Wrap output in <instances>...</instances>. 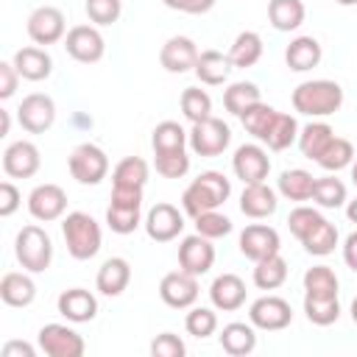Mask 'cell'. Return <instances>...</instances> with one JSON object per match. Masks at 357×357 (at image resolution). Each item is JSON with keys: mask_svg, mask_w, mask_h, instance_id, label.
Masks as SVG:
<instances>
[{"mask_svg": "<svg viewBox=\"0 0 357 357\" xmlns=\"http://www.w3.org/2000/svg\"><path fill=\"white\" fill-rule=\"evenodd\" d=\"M287 226H290L293 237L304 245V251L312 254V257H326L337 245V229H335V223H329L312 206H296L287 215Z\"/></svg>", "mask_w": 357, "mask_h": 357, "instance_id": "6da1fadb", "label": "cell"}, {"mask_svg": "<svg viewBox=\"0 0 357 357\" xmlns=\"http://www.w3.org/2000/svg\"><path fill=\"white\" fill-rule=\"evenodd\" d=\"M229 195H231V181L218 170H204L181 192V209L190 218H198L204 212H212V209L223 206Z\"/></svg>", "mask_w": 357, "mask_h": 357, "instance_id": "7a4b0ae2", "label": "cell"}, {"mask_svg": "<svg viewBox=\"0 0 357 357\" xmlns=\"http://www.w3.org/2000/svg\"><path fill=\"white\" fill-rule=\"evenodd\" d=\"M293 109L304 117H329L343 106V86L329 78L304 81L290 95Z\"/></svg>", "mask_w": 357, "mask_h": 357, "instance_id": "3957f363", "label": "cell"}, {"mask_svg": "<svg viewBox=\"0 0 357 357\" xmlns=\"http://www.w3.org/2000/svg\"><path fill=\"white\" fill-rule=\"evenodd\" d=\"M61 234H64V243H67V251L73 259H92L98 251H100V243H103V234H100V226L98 220L89 215V212H67L61 218Z\"/></svg>", "mask_w": 357, "mask_h": 357, "instance_id": "277c9868", "label": "cell"}, {"mask_svg": "<svg viewBox=\"0 0 357 357\" xmlns=\"http://www.w3.org/2000/svg\"><path fill=\"white\" fill-rule=\"evenodd\" d=\"M14 257L22 265V271L45 273L50 268V262H53V240H50V234L36 223L22 226L17 231V237H14Z\"/></svg>", "mask_w": 357, "mask_h": 357, "instance_id": "5b68a950", "label": "cell"}, {"mask_svg": "<svg viewBox=\"0 0 357 357\" xmlns=\"http://www.w3.org/2000/svg\"><path fill=\"white\" fill-rule=\"evenodd\" d=\"M142 223V190L112 187V204L106 209V226L114 234H131Z\"/></svg>", "mask_w": 357, "mask_h": 357, "instance_id": "8992f818", "label": "cell"}, {"mask_svg": "<svg viewBox=\"0 0 357 357\" xmlns=\"http://www.w3.org/2000/svg\"><path fill=\"white\" fill-rule=\"evenodd\" d=\"M67 167H70V176L78 181V184H86V187H95L106 178L109 173V156L100 145L95 142H81L73 148V153L67 156Z\"/></svg>", "mask_w": 357, "mask_h": 357, "instance_id": "52a82bcc", "label": "cell"}, {"mask_svg": "<svg viewBox=\"0 0 357 357\" xmlns=\"http://www.w3.org/2000/svg\"><path fill=\"white\" fill-rule=\"evenodd\" d=\"M187 134H190L187 145L198 156H220L231 142V128L218 117H206L201 123H192V128Z\"/></svg>", "mask_w": 357, "mask_h": 357, "instance_id": "ba28073f", "label": "cell"}, {"mask_svg": "<svg viewBox=\"0 0 357 357\" xmlns=\"http://www.w3.org/2000/svg\"><path fill=\"white\" fill-rule=\"evenodd\" d=\"M36 343L47 357H81L86 351L84 337L67 324H45L36 335Z\"/></svg>", "mask_w": 357, "mask_h": 357, "instance_id": "9c48e42d", "label": "cell"}, {"mask_svg": "<svg viewBox=\"0 0 357 357\" xmlns=\"http://www.w3.org/2000/svg\"><path fill=\"white\" fill-rule=\"evenodd\" d=\"M64 50L81 64H95L106 53V39L95 25H73L64 36Z\"/></svg>", "mask_w": 357, "mask_h": 357, "instance_id": "30bf717a", "label": "cell"}, {"mask_svg": "<svg viewBox=\"0 0 357 357\" xmlns=\"http://www.w3.org/2000/svg\"><path fill=\"white\" fill-rule=\"evenodd\" d=\"M25 31H28L31 42L47 47V45H56V42H61L67 36V22H64L61 8H56V6H39V8L31 11Z\"/></svg>", "mask_w": 357, "mask_h": 357, "instance_id": "8fae6325", "label": "cell"}, {"mask_svg": "<svg viewBox=\"0 0 357 357\" xmlns=\"http://www.w3.org/2000/svg\"><path fill=\"white\" fill-rule=\"evenodd\" d=\"M17 120L28 134H45L56 123V103L45 92H31L17 109Z\"/></svg>", "mask_w": 357, "mask_h": 357, "instance_id": "7c38bea8", "label": "cell"}, {"mask_svg": "<svg viewBox=\"0 0 357 357\" xmlns=\"http://www.w3.org/2000/svg\"><path fill=\"white\" fill-rule=\"evenodd\" d=\"M231 170L234 176L243 181V184H259L268 178L271 173V159H268V151L257 142H245L234 151L231 156Z\"/></svg>", "mask_w": 357, "mask_h": 357, "instance_id": "4fadbf2b", "label": "cell"}, {"mask_svg": "<svg viewBox=\"0 0 357 357\" xmlns=\"http://www.w3.org/2000/svg\"><path fill=\"white\" fill-rule=\"evenodd\" d=\"M248 321L262 332H279L293 324V310L282 296H262L248 307Z\"/></svg>", "mask_w": 357, "mask_h": 357, "instance_id": "5bb4252c", "label": "cell"}, {"mask_svg": "<svg viewBox=\"0 0 357 357\" xmlns=\"http://www.w3.org/2000/svg\"><path fill=\"white\" fill-rule=\"evenodd\" d=\"M28 212L33 220L42 223H53L59 218H64L67 212V192L59 184H36L28 195Z\"/></svg>", "mask_w": 357, "mask_h": 357, "instance_id": "9a60e30c", "label": "cell"}, {"mask_svg": "<svg viewBox=\"0 0 357 357\" xmlns=\"http://www.w3.org/2000/svg\"><path fill=\"white\" fill-rule=\"evenodd\" d=\"M159 298L173 310H187L198 301V276L187 271H170L159 282Z\"/></svg>", "mask_w": 357, "mask_h": 357, "instance_id": "2e32d148", "label": "cell"}, {"mask_svg": "<svg viewBox=\"0 0 357 357\" xmlns=\"http://www.w3.org/2000/svg\"><path fill=\"white\" fill-rule=\"evenodd\" d=\"M181 231H184V215L173 204L162 201V204H153L148 209V215H145V234L153 243H170Z\"/></svg>", "mask_w": 357, "mask_h": 357, "instance_id": "e0dca14e", "label": "cell"}, {"mask_svg": "<svg viewBox=\"0 0 357 357\" xmlns=\"http://www.w3.org/2000/svg\"><path fill=\"white\" fill-rule=\"evenodd\" d=\"M237 245H240V254H243L245 259L259 262V259H265V257H271V254H279L282 240H279V231H276L273 226L251 223V226H245V229L240 231Z\"/></svg>", "mask_w": 357, "mask_h": 357, "instance_id": "ac0fdd59", "label": "cell"}, {"mask_svg": "<svg viewBox=\"0 0 357 357\" xmlns=\"http://www.w3.org/2000/svg\"><path fill=\"white\" fill-rule=\"evenodd\" d=\"M215 265V245L209 237L204 234H190L181 240L178 245V268L192 273V276H204L209 273V268Z\"/></svg>", "mask_w": 357, "mask_h": 357, "instance_id": "d6986e66", "label": "cell"}, {"mask_svg": "<svg viewBox=\"0 0 357 357\" xmlns=\"http://www.w3.org/2000/svg\"><path fill=\"white\" fill-rule=\"evenodd\" d=\"M42 165L39 148L28 139H17L3 151V170L8 178H31Z\"/></svg>", "mask_w": 357, "mask_h": 357, "instance_id": "ffe728a7", "label": "cell"}, {"mask_svg": "<svg viewBox=\"0 0 357 357\" xmlns=\"http://www.w3.org/2000/svg\"><path fill=\"white\" fill-rule=\"evenodd\" d=\"M198 45L190 39V36H170L162 50H159V64L173 73V75H181V73H190L195 70V61H198Z\"/></svg>", "mask_w": 357, "mask_h": 357, "instance_id": "44dd1931", "label": "cell"}, {"mask_svg": "<svg viewBox=\"0 0 357 357\" xmlns=\"http://www.w3.org/2000/svg\"><path fill=\"white\" fill-rule=\"evenodd\" d=\"M209 301L220 312H234L245 304V282L237 273H220L209 284Z\"/></svg>", "mask_w": 357, "mask_h": 357, "instance_id": "7402d4cb", "label": "cell"}, {"mask_svg": "<svg viewBox=\"0 0 357 357\" xmlns=\"http://www.w3.org/2000/svg\"><path fill=\"white\" fill-rule=\"evenodd\" d=\"M279 206V198H276V190L268 187L265 181L259 184H245L243 192H240V212L251 220H262V218H271Z\"/></svg>", "mask_w": 357, "mask_h": 357, "instance_id": "603a6c76", "label": "cell"}, {"mask_svg": "<svg viewBox=\"0 0 357 357\" xmlns=\"http://www.w3.org/2000/svg\"><path fill=\"white\" fill-rule=\"evenodd\" d=\"M59 315H64L70 324H89L98 315V298L84 287H70L56 301Z\"/></svg>", "mask_w": 357, "mask_h": 357, "instance_id": "cb8c5ba5", "label": "cell"}, {"mask_svg": "<svg viewBox=\"0 0 357 357\" xmlns=\"http://www.w3.org/2000/svg\"><path fill=\"white\" fill-rule=\"evenodd\" d=\"M11 61H14L17 73H20V78H25V81H45V78H50V73H53V59H50V53H47L45 47H36V45L20 47Z\"/></svg>", "mask_w": 357, "mask_h": 357, "instance_id": "d4e9b609", "label": "cell"}, {"mask_svg": "<svg viewBox=\"0 0 357 357\" xmlns=\"http://www.w3.org/2000/svg\"><path fill=\"white\" fill-rule=\"evenodd\" d=\"M128 282H131V265H128V259H123V257H109V259L98 268V276H95L98 293H103V296H109V298L120 296V293L128 287Z\"/></svg>", "mask_w": 357, "mask_h": 357, "instance_id": "484cf974", "label": "cell"}, {"mask_svg": "<svg viewBox=\"0 0 357 357\" xmlns=\"http://www.w3.org/2000/svg\"><path fill=\"white\" fill-rule=\"evenodd\" d=\"M321 59H324V50L315 36H296L284 47V61L293 73H307V70L318 67Z\"/></svg>", "mask_w": 357, "mask_h": 357, "instance_id": "4316f807", "label": "cell"}, {"mask_svg": "<svg viewBox=\"0 0 357 357\" xmlns=\"http://www.w3.org/2000/svg\"><path fill=\"white\" fill-rule=\"evenodd\" d=\"M220 349H223L226 354H231V357H245V354H251V351L257 349V326H254L251 321H248V324H243V321L226 324L223 332H220Z\"/></svg>", "mask_w": 357, "mask_h": 357, "instance_id": "83f0119b", "label": "cell"}, {"mask_svg": "<svg viewBox=\"0 0 357 357\" xmlns=\"http://www.w3.org/2000/svg\"><path fill=\"white\" fill-rule=\"evenodd\" d=\"M231 61H229V53H220V50H201L198 53V61H195V78L206 86H220L229 73H231Z\"/></svg>", "mask_w": 357, "mask_h": 357, "instance_id": "f1b7e54d", "label": "cell"}, {"mask_svg": "<svg viewBox=\"0 0 357 357\" xmlns=\"http://www.w3.org/2000/svg\"><path fill=\"white\" fill-rule=\"evenodd\" d=\"M0 298L8 307H28L36 298V284H33V279L28 273L8 271L0 279Z\"/></svg>", "mask_w": 357, "mask_h": 357, "instance_id": "f546056e", "label": "cell"}, {"mask_svg": "<svg viewBox=\"0 0 357 357\" xmlns=\"http://www.w3.org/2000/svg\"><path fill=\"white\" fill-rule=\"evenodd\" d=\"M304 17H307L304 0H271L268 3V22L282 33L301 28Z\"/></svg>", "mask_w": 357, "mask_h": 357, "instance_id": "4dcf8cb0", "label": "cell"}, {"mask_svg": "<svg viewBox=\"0 0 357 357\" xmlns=\"http://www.w3.org/2000/svg\"><path fill=\"white\" fill-rule=\"evenodd\" d=\"M262 50H265V45H262V36L257 31H240L229 47V61H231V67L245 70L262 59Z\"/></svg>", "mask_w": 357, "mask_h": 357, "instance_id": "1f68e13d", "label": "cell"}, {"mask_svg": "<svg viewBox=\"0 0 357 357\" xmlns=\"http://www.w3.org/2000/svg\"><path fill=\"white\" fill-rule=\"evenodd\" d=\"M298 131L301 128H298L296 117L276 109V114H273V120H271V126H268V131L262 137V145H268L271 151H284L293 142H298Z\"/></svg>", "mask_w": 357, "mask_h": 357, "instance_id": "d6a6232c", "label": "cell"}, {"mask_svg": "<svg viewBox=\"0 0 357 357\" xmlns=\"http://www.w3.org/2000/svg\"><path fill=\"white\" fill-rule=\"evenodd\" d=\"M335 139V128L329 126V123H307L301 131H298V151L307 156V159H312V162H318V156L329 148V142Z\"/></svg>", "mask_w": 357, "mask_h": 357, "instance_id": "836d02e7", "label": "cell"}, {"mask_svg": "<svg viewBox=\"0 0 357 357\" xmlns=\"http://www.w3.org/2000/svg\"><path fill=\"white\" fill-rule=\"evenodd\" d=\"M312 187H315V176L310 170H301V167H290L279 176V195L287 198V201H310L312 198Z\"/></svg>", "mask_w": 357, "mask_h": 357, "instance_id": "e575fe53", "label": "cell"}, {"mask_svg": "<svg viewBox=\"0 0 357 357\" xmlns=\"http://www.w3.org/2000/svg\"><path fill=\"white\" fill-rule=\"evenodd\" d=\"M254 284L259 290H276L287 282V259L282 254H271L259 262H254V273H251Z\"/></svg>", "mask_w": 357, "mask_h": 357, "instance_id": "d590c367", "label": "cell"}, {"mask_svg": "<svg viewBox=\"0 0 357 357\" xmlns=\"http://www.w3.org/2000/svg\"><path fill=\"white\" fill-rule=\"evenodd\" d=\"M148 184V162L142 156H126L112 170V187H131L145 190Z\"/></svg>", "mask_w": 357, "mask_h": 357, "instance_id": "8d00e7d4", "label": "cell"}, {"mask_svg": "<svg viewBox=\"0 0 357 357\" xmlns=\"http://www.w3.org/2000/svg\"><path fill=\"white\" fill-rule=\"evenodd\" d=\"M190 142V134L176 123V120H162L153 134H151V145L153 153H173V151H184Z\"/></svg>", "mask_w": 357, "mask_h": 357, "instance_id": "74e56055", "label": "cell"}, {"mask_svg": "<svg viewBox=\"0 0 357 357\" xmlns=\"http://www.w3.org/2000/svg\"><path fill=\"white\" fill-rule=\"evenodd\" d=\"M259 100H262L259 86L251 84V81H234V84H229V89L223 92V106H226V112L234 114V117H240L245 109H251V106L259 103Z\"/></svg>", "mask_w": 357, "mask_h": 357, "instance_id": "f35d334b", "label": "cell"}, {"mask_svg": "<svg viewBox=\"0 0 357 357\" xmlns=\"http://www.w3.org/2000/svg\"><path fill=\"white\" fill-rule=\"evenodd\" d=\"M304 315L315 326H329L340 318L337 296H304Z\"/></svg>", "mask_w": 357, "mask_h": 357, "instance_id": "ab89813d", "label": "cell"}, {"mask_svg": "<svg viewBox=\"0 0 357 357\" xmlns=\"http://www.w3.org/2000/svg\"><path fill=\"white\" fill-rule=\"evenodd\" d=\"M340 279L329 265H312L304 273V296H337Z\"/></svg>", "mask_w": 357, "mask_h": 357, "instance_id": "60d3db41", "label": "cell"}, {"mask_svg": "<svg viewBox=\"0 0 357 357\" xmlns=\"http://www.w3.org/2000/svg\"><path fill=\"white\" fill-rule=\"evenodd\" d=\"M312 201L321 206V209H340L346 204V184L335 176H324V178H315V187H312Z\"/></svg>", "mask_w": 357, "mask_h": 357, "instance_id": "b9f144b4", "label": "cell"}, {"mask_svg": "<svg viewBox=\"0 0 357 357\" xmlns=\"http://www.w3.org/2000/svg\"><path fill=\"white\" fill-rule=\"evenodd\" d=\"M181 114L190 123H201V120L212 117V98H209V92L198 89V86H187L181 92Z\"/></svg>", "mask_w": 357, "mask_h": 357, "instance_id": "7bdbcfd3", "label": "cell"}, {"mask_svg": "<svg viewBox=\"0 0 357 357\" xmlns=\"http://www.w3.org/2000/svg\"><path fill=\"white\" fill-rule=\"evenodd\" d=\"M351 159H354V145H351L346 137H335V139L329 142V148L318 156V165H321L324 170H329V173H337V170L349 167Z\"/></svg>", "mask_w": 357, "mask_h": 357, "instance_id": "ee69618b", "label": "cell"}, {"mask_svg": "<svg viewBox=\"0 0 357 357\" xmlns=\"http://www.w3.org/2000/svg\"><path fill=\"white\" fill-rule=\"evenodd\" d=\"M184 329H187L192 337H198V340L215 335V329H218V315H215V310H209V307H190V312H187V318H184Z\"/></svg>", "mask_w": 357, "mask_h": 357, "instance_id": "f6af8a7d", "label": "cell"}, {"mask_svg": "<svg viewBox=\"0 0 357 357\" xmlns=\"http://www.w3.org/2000/svg\"><path fill=\"white\" fill-rule=\"evenodd\" d=\"M153 165H156V173L165 176V178H181L187 176L190 170V156H187V148L184 151H173V153H153Z\"/></svg>", "mask_w": 357, "mask_h": 357, "instance_id": "bcb514c9", "label": "cell"}, {"mask_svg": "<svg viewBox=\"0 0 357 357\" xmlns=\"http://www.w3.org/2000/svg\"><path fill=\"white\" fill-rule=\"evenodd\" d=\"M84 8L95 25H112L123 14V0H84Z\"/></svg>", "mask_w": 357, "mask_h": 357, "instance_id": "7dc6e473", "label": "cell"}, {"mask_svg": "<svg viewBox=\"0 0 357 357\" xmlns=\"http://www.w3.org/2000/svg\"><path fill=\"white\" fill-rule=\"evenodd\" d=\"M192 220H195V231L204 234V237H209V240L226 237V234L231 231V220H229L226 215H220L218 209L204 212V215H198V218H192Z\"/></svg>", "mask_w": 357, "mask_h": 357, "instance_id": "c3c4849f", "label": "cell"}, {"mask_svg": "<svg viewBox=\"0 0 357 357\" xmlns=\"http://www.w3.org/2000/svg\"><path fill=\"white\" fill-rule=\"evenodd\" d=\"M151 354L153 357H184L187 354V346L178 335L173 332H162L151 340Z\"/></svg>", "mask_w": 357, "mask_h": 357, "instance_id": "681fc988", "label": "cell"}, {"mask_svg": "<svg viewBox=\"0 0 357 357\" xmlns=\"http://www.w3.org/2000/svg\"><path fill=\"white\" fill-rule=\"evenodd\" d=\"M20 201H22L20 190L11 181H3L0 184V218H11L20 209Z\"/></svg>", "mask_w": 357, "mask_h": 357, "instance_id": "f907efd6", "label": "cell"}, {"mask_svg": "<svg viewBox=\"0 0 357 357\" xmlns=\"http://www.w3.org/2000/svg\"><path fill=\"white\" fill-rule=\"evenodd\" d=\"M17 84H20V73L14 61H0V98L8 100L17 92Z\"/></svg>", "mask_w": 357, "mask_h": 357, "instance_id": "816d5d0a", "label": "cell"}, {"mask_svg": "<svg viewBox=\"0 0 357 357\" xmlns=\"http://www.w3.org/2000/svg\"><path fill=\"white\" fill-rule=\"evenodd\" d=\"M167 8L181 11V14H206L215 8L218 0H162Z\"/></svg>", "mask_w": 357, "mask_h": 357, "instance_id": "f5cc1de1", "label": "cell"}, {"mask_svg": "<svg viewBox=\"0 0 357 357\" xmlns=\"http://www.w3.org/2000/svg\"><path fill=\"white\" fill-rule=\"evenodd\" d=\"M0 354L3 357H36V349L25 340H8V343H3Z\"/></svg>", "mask_w": 357, "mask_h": 357, "instance_id": "db71d44e", "label": "cell"}, {"mask_svg": "<svg viewBox=\"0 0 357 357\" xmlns=\"http://www.w3.org/2000/svg\"><path fill=\"white\" fill-rule=\"evenodd\" d=\"M343 262L357 273V231H351V234L343 240Z\"/></svg>", "mask_w": 357, "mask_h": 357, "instance_id": "11a10c76", "label": "cell"}, {"mask_svg": "<svg viewBox=\"0 0 357 357\" xmlns=\"http://www.w3.org/2000/svg\"><path fill=\"white\" fill-rule=\"evenodd\" d=\"M8 128H11V114L6 109H0V137H6Z\"/></svg>", "mask_w": 357, "mask_h": 357, "instance_id": "9f6ffc18", "label": "cell"}, {"mask_svg": "<svg viewBox=\"0 0 357 357\" xmlns=\"http://www.w3.org/2000/svg\"><path fill=\"white\" fill-rule=\"evenodd\" d=\"M346 218H349V220H351V223H357V198H354V201H349V204H346Z\"/></svg>", "mask_w": 357, "mask_h": 357, "instance_id": "6f0895ef", "label": "cell"}, {"mask_svg": "<svg viewBox=\"0 0 357 357\" xmlns=\"http://www.w3.org/2000/svg\"><path fill=\"white\" fill-rule=\"evenodd\" d=\"M351 321L357 324V296H354V301H351Z\"/></svg>", "mask_w": 357, "mask_h": 357, "instance_id": "680465c9", "label": "cell"}, {"mask_svg": "<svg viewBox=\"0 0 357 357\" xmlns=\"http://www.w3.org/2000/svg\"><path fill=\"white\" fill-rule=\"evenodd\" d=\"M351 181H354V187H357V162L351 165Z\"/></svg>", "mask_w": 357, "mask_h": 357, "instance_id": "91938a15", "label": "cell"}, {"mask_svg": "<svg viewBox=\"0 0 357 357\" xmlns=\"http://www.w3.org/2000/svg\"><path fill=\"white\" fill-rule=\"evenodd\" d=\"M335 3H340V6H357V0H335Z\"/></svg>", "mask_w": 357, "mask_h": 357, "instance_id": "94428289", "label": "cell"}]
</instances>
